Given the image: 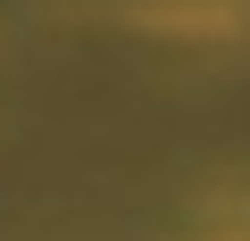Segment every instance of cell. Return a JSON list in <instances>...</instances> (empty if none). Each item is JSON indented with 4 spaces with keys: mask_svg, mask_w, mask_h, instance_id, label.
Returning <instances> with one entry per match:
<instances>
[{
    "mask_svg": "<svg viewBox=\"0 0 250 241\" xmlns=\"http://www.w3.org/2000/svg\"><path fill=\"white\" fill-rule=\"evenodd\" d=\"M159 34H242L250 25V0H142L134 9Z\"/></svg>",
    "mask_w": 250,
    "mask_h": 241,
    "instance_id": "1",
    "label": "cell"
}]
</instances>
